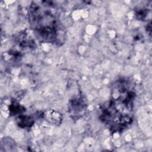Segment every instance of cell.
Listing matches in <instances>:
<instances>
[{
  "label": "cell",
  "instance_id": "1",
  "mask_svg": "<svg viewBox=\"0 0 152 152\" xmlns=\"http://www.w3.org/2000/svg\"><path fill=\"white\" fill-rule=\"evenodd\" d=\"M128 80L116 81L112 90V99L102 109L100 118L114 132L124 129L132 121L133 102L135 94Z\"/></svg>",
  "mask_w": 152,
  "mask_h": 152
},
{
  "label": "cell",
  "instance_id": "2",
  "mask_svg": "<svg viewBox=\"0 0 152 152\" xmlns=\"http://www.w3.org/2000/svg\"><path fill=\"white\" fill-rule=\"evenodd\" d=\"M29 21L37 37L43 42L58 43L64 34L56 7L52 2H33L29 10Z\"/></svg>",
  "mask_w": 152,
  "mask_h": 152
}]
</instances>
